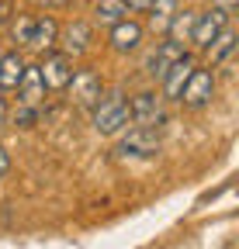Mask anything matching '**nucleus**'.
Returning a JSON list of instances; mask_svg holds the SVG:
<instances>
[{
  "mask_svg": "<svg viewBox=\"0 0 239 249\" xmlns=\"http://www.w3.org/2000/svg\"><path fill=\"white\" fill-rule=\"evenodd\" d=\"M129 121H132V111L122 93H111V97L94 104V132L97 135H118Z\"/></svg>",
  "mask_w": 239,
  "mask_h": 249,
  "instance_id": "1",
  "label": "nucleus"
},
{
  "mask_svg": "<svg viewBox=\"0 0 239 249\" xmlns=\"http://www.w3.org/2000/svg\"><path fill=\"white\" fill-rule=\"evenodd\" d=\"M212 97H215V73H212V66H208V70H198V66H194L177 101H184L187 107L198 111V107H204V104H212Z\"/></svg>",
  "mask_w": 239,
  "mask_h": 249,
  "instance_id": "2",
  "label": "nucleus"
},
{
  "mask_svg": "<svg viewBox=\"0 0 239 249\" xmlns=\"http://www.w3.org/2000/svg\"><path fill=\"white\" fill-rule=\"evenodd\" d=\"M160 149V135L156 128H146V124H135V128L118 142V156H132V160H149V156H156Z\"/></svg>",
  "mask_w": 239,
  "mask_h": 249,
  "instance_id": "3",
  "label": "nucleus"
},
{
  "mask_svg": "<svg viewBox=\"0 0 239 249\" xmlns=\"http://www.w3.org/2000/svg\"><path fill=\"white\" fill-rule=\"evenodd\" d=\"M38 73L45 80V90H66L73 80V59L66 52H45V59L38 62Z\"/></svg>",
  "mask_w": 239,
  "mask_h": 249,
  "instance_id": "4",
  "label": "nucleus"
},
{
  "mask_svg": "<svg viewBox=\"0 0 239 249\" xmlns=\"http://www.w3.org/2000/svg\"><path fill=\"white\" fill-rule=\"evenodd\" d=\"M66 90H73V104L87 111V107H94V104L101 101L104 83H101V76H97L94 70H73V80H70Z\"/></svg>",
  "mask_w": 239,
  "mask_h": 249,
  "instance_id": "5",
  "label": "nucleus"
},
{
  "mask_svg": "<svg viewBox=\"0 0 239 249\" xmlns=\"http://www.w3.org/2000/svg\"><path fill=\"white\" fill-rule=\"evenodd\" d=\"M129 111H132V124H146V128H156L163 121V93H153V90H142L129 101Z\"/></svg>",
  "mask_w": 239,
  "mask_h": 249,
  "instance_id": "6",
  "label": "nucleus"
},
{
  "mask_svg": "<svg viewBox=\"0 0 239 249\" xmlns=\"http://www.w3.org/2000/svg\"><path fill=\"white\" fill-rule=\"evenodd\" d=\"M222 28H229V11H222V7H208L204 14H198V21H194V31H191V42L198 45V49H204L208 42H212Z\"/></svg>",
  "mask_w": 239,
  "mask_h": 249,
  "instance_id": "7",
  "label": "nucleus"
},
{
  "mask_svg": "<svg viewBox=\"0 0 239 249\" xmlns=\"http://www.w3.org/2000/svg\"><path fill=\"white\" fill-rule=\"evenodd\" d=\"M91 38H94L91 24H87V21H73V24H66L63 31H59L55 45H59V52H66L70 59H76V55H83L87 49H91Z\"/></svg>",
  "mask_w": 239,
  "mask_h": 249,
  "instance_id": "8",
  "label": "nucleus"
},
{
  "mask_svg": "<svg viewBox=\"0 0 239 249\" xmlns=\"http://www.w3.org/2000/svg\"><path fill=\"white\" fill-rule=\"evenodd\" d=\"M108 42H111V49H114V52H122V55L135 52V49L142 45V24H139V21H132V18L114 21V24H111Z\"/></svg>",
  "mask_w": 239,
  "mask_h": 249,
  "instance_id": "9",
  "label": "nucleus"
},
{
  "mask_svg": "<svg viewBox=\"0 0 239 249\" xmlns=\"http://www.w3.org/2000/svg\"><path fill=\"white\" fill-rule=\"evenodd\" d=\"M194 66H198V62L184 52V55L177 59L163 76H160V83H163V97H166V101H177V97H181V90H184V83H187V76H191Z\"/></svg>",
  "mask_w": 239,
  "mask_h": 249,
  "instance_id": "10",
  "label": "nucleus"
},
{
  "mask_svg": "<svg viewBox=\"0 0 239 249\" xmlns=\"http://www.w3.org/2000/svg\"><path fill=\"white\" fill-rule=\"evenodd\" d=\"M18 101L21 104H32V107H42V101H45V80H42V73H38V66H24V73H21V80H18Z\"/></svg>",
  "mask_w": 239,
  "mask_h": 249,
  "instance_id": "11",
  "label": "nucleus"
},
{
  "mask_svg": "<svg viewBox=\"0 0 239 249\" xmlns=\"http://www.w3.org/2000/svg\"><path fill=\"white\" fill-rule=\"evenodd\" d=\"M236 45H239V38H236V31H229V28H222L219 35L204 45V55H208V66H225V62L236 55Z\"/></svg>",
  "mask_w": 239,
  "mask_h": 249,
  "instance_id": "12",
  "label": "nucleus"
},
{
  "mask_svg": "<svg viewBox=\"0 0 239 249\" xmlns=\"http://www.w3.org/2000/svg\"><path fill=\"white\" fill-rule=\"evenodd\" d=\"M55 38H59V21H55V18H49V14H45V18H35L28 45L38 49V52H49V49L55 45Z\"/></svg>",
  "mask_w": 239,
  "mask_h": 249,
  "instance_id": "13",
  "label": "nucleus"
},
{
  "mask_svg": "<svg viewBox=\"0 0 239 249\" xmlns=\"http://www.w3.org/2000/svg\"><path fill=\"white\" fill-rule=\"evenodd\" d=\"M24 66H28V62H24L18 52H4V55H0V93H11V90L18 87Z\"/></svg>",
  "mask_w": 239,
  "mask_h": 249,
  "instance_id": "14",
  "label": "nucleus"
},
{
  "mask_svg": "<svg viewBox=\"0 0 239 249\" xmlns=\"http://www.w3.org/2000/svg\"><path fill=\"white\" fill-rule=\"evenodd\" d=\"M194 21H198V11H177L166 24V38L177 42V45H187L191 31H194Z\"/></svg>",
  "mask_w": 239,
  "mask_h": 249,
  "instance_id": "15",
  "label": "nucleus"
},
{
  "mask_svg": "<svg viewBox=\"0 0 239 249\" xmlns=\"http://www.w3.org/2000/svg\"><path fill=\"white\" fill-rule=\"evenodd\" d=\"M181 55H184V45H177V42H170V38H166V42H160V49H156V55H153V66H149V73L160 80V76H163V73L173 66V62L181 59Z\"/></svg>",
  "mask_w": 239,
  "mask_h": 249,
  "instance_id": "16",
  "label": "nucleus"
},
{
  "mask_svg": "<svg viewBox=\"0 0 239 249\" xmlns=\"http://www.w3.org/2000/svg\"><path fill=\"white\" fill-rule=\"evenodd\" d=\"M94 14H97V21H101V24H108V28H111L114 21L129 18V4H125V0H97Z\"/></svg>",
  "mask_w": 239,
  "mask_h": 249,
  "instance_id": "17",
  "label": "nucleus"
},
{
  "mask_svg": "<svg viewBox=\"0 0 239 249\" xmlns=\"http://www.w3.org/2000/svg\"><path fill=\"white\" fill-rule=\"evenodd\" d=\"M173 14H177V0H153V4H149V21H153L156 31H166Z\"/></svg>",
  "mask_w": 239,
  "mask_h": 249,
  "instance_id": "18",
  "label": "nucleus"
},
{
  "mask_svg": "<svg viewBox=\"0 0 239 249\" xmlns=\"http://www.w3.org/2000/svg\"><path fill=\"white\" fill-rule=\"evenodd\" d=\"M7 118L18 124V128H32V124L38 121V107H32V104H21V101H18V107H14V111H7Z\"/></svg>",
  "mask_w": 239,
  "mask_h": 249,
  "instance_id": "19",
  "label": "nucleus"
},
{
  "mask_svg": "<svg viewBox=\"0 0 239 249\" xmlns=\"http://www.w3.org/2000/svg\"><path fill=\"white\" fill-rule=\"evenodd\" d=\"M32 24H35V18H14L11 21V42H18V45H28V38H32Z\"/></svg>",
  "mask_w": 239,
  "mask_h": 249,
  "instance_id": "20",
  "label": "nucleus"
},
{
  "mask_svg": "<svg viewBox=\"0 0 239 249\" xmlns=\"http://www.w3.org/2000/svg\"><path fill=\"white\" fill-rule=\"evenodd\" d=\"M11 173V152L4 149V145H0V180H4Z\"/></svg>",
  "mask_w": 239,
  "mask_h": 249,
  "instance_id": "21",
  "label": "nucleus"
},
{
  "mask_svg": "<svg viewBox=\"0 0 239 249\" xmlns=\"http://www.w3.org/2000/svg\"><path fill=\"white\" fill-rule=\"evenodd\" d=\"M125 4H129V11H149L153 0H125Z\"/></svg>",
  "mask_w": 239,
  "mask_h": 249,
  "instance_id": "22",
  "label": "nucleus"
},
{
  "mask_svg": "<svg viewBox=\"0 0 239 249\" xmlns=\"http://www.w3.org/2000/svg\"><path fill=\"white\" fill-rule=\"evenodd\" d=\"M11 21V0H0V24Z\"/></svg>",
  "mask_w": 239,
  "mask_h": 249,
  "instance_id": "23",
  "label": "nucleus"
},
{
  "mask_svg": "<svg viewBox=\"0 0 239 249\" xmlns=\"http://www.w3.org/2000/svg\"><path fill=\"white\" fill-rule=\"evenodd\" d=\"M215 7H222V11H232V7H239V0H212Z\"/></svg>",
  "mask_w": 239,
  "mask_h": 249,
  "instance_id": "24",
  "label": "nucleus"
},
{
  "mask_svg": "<svg viewBox=\"0 0 239 249\" xmlns=\"http://www.w3.org/2000/svg\"><path fill=\"white\" fill-rule=\"evenodd\" d=\"M4 121H7V101L0 97V124H4Z\"/></svg>",
  "mask_w": 239,
  "mask_h": 249,
  "instance_id": "25",
  "label": "nucleus"
},
{
  "mask_svg": "<svg viewBox=\"0 0 239 249\" xmlns=\"http://www.w3.org/2000/svg\"><path fill=\"white\" fill-rule=\"evenodd\" d=\"M0 55H4V52H0Z\"/></svg>",
  "mask_w": 239,
  "mask_h": 249,
  "instance_id": "26",
  "label": "nucleus"
}]
</instances>
